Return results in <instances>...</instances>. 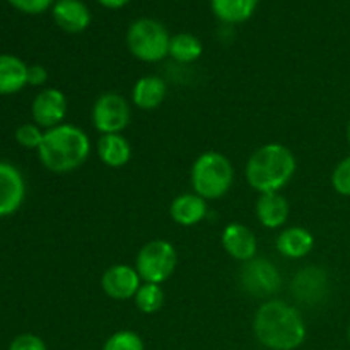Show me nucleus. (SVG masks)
I'll return each mask as SVG.
<instances>
[{
    "mask_svg": "<svg viewBox=\"0 0 350 350\" xmlns=\"http://www.w3.org/2000/svg\"><path fill=\"white\" fill-rule=\"evenodd\" d=\"M178 267V252L166 239H152L139 250L135 256V270L142 282L164 284Z\"/></svg>",
    "mask_w": 350,
    "mask_h": 350,
    "instance_id": "obj_6",
    "label": "nucleus"
},
{
    "mask_svg": "<svg viewBox=\"0 0 350 350\" xmlns=\"http://www.w3.org/2000/svg\"><path fill=\"white\" fill-rule=\"evenodd\" d=\"M239 284L250 296L270 297L280 291L282 277L275 263L262 256H255L250 262L243 263Z\"/></svg>",
    "mask_w": 350,
    "mask_h": 350,
    "instance_id": "obj_8",
    "label": "nucleus"
},
{
    "mask_svg": "<svg viewBox=\"0 0 350 350\" xmlns=\"http://www.w3.org/2000/svg\"><path fill=\"white\" fill-rule=\"evenodd\" d=\"M297 170V161L293 150L279 142H270L258 147L245 167V176L250 187L258 193L280 191Z\"/></svg>",
    "mask_w": 350,
    "mask_h": 350,
    "instance_id": "obj_3",
    "label": "nucleus"
},
{
    "mask_svg": "<svg viewBox=\"0 0 350 350\" xmlns=\"http://www.w3.org/2000/svg\"><path fill=\"white\" fill-rule=\"evenodd\" d=\"M167 94V85L159 75H142L137 79L132 88V103L142 111H152L164 103Z\"/></svg>",
    "mask_w": 350,
    "mask_h": 350,
    "instance_id": "obj_18",
    "label": "nucleus"
},
{
    "mask_svg": "<svg viewBox=\"0 0 350 350\" xmlns=\"http://www.w3.org/2000/svg\"><path fill=\"white\" fill-rule=\"evenodd\" d=\"M347 338H349V344H350V325H349V330H347Z\"/></svg>",
    "mask_w": 350,
    "mask_h": 350,
    "instance_id": "obj_32",
    "label": "nucleus"
},
{
    "mask_svg": "<svg viewBox=\"0 0 350 350\" xmlns=\"http://www.w3.org/2000/svg\"><path fill=\"white\" fill-rule=\"evenodd\" d=\"M221 243L222 248L231 258L243 263L255 258L256 252H258L256 234L241 222H231V224L226 226L221 236Z\"/></svg>",
    "mask_w": 350,
    "mask_h": 350,
    "instance_id": "obj_12",
    "label": "nucleus"
},
{
    "mask_svg": "<svg viewBox=\"0 0 350 350\" xmlns=\"http://www.w3.org/2000/svg\"><path fill=\"white\" fill-rule=\"evenodd\" d=\"M204 53V44L195 34L178 33L171 36L170 57L178 64H193Z\"/></svg>",
    "mask_w": 350,
    "mask_h": 350,
    "instance_id": "obj_22",
    "label": "nucleus"
},
{
    "mask_svg": "<svg viewBox=\"0 0 350 350\" xmlns=\"http://www.w3.org/2000/svg\"><path fill=\"white\" fill-rule=\"evenodd\" d=\"M140 286H142V279L139 272L135 267L126 265V263L108 267L101 275L103 293L113 301L133 299Z\"/></svg>",
    "mask_w": 350,
    "mask_h": 350,
    "instance_id": "obj_10",
    "label": "nucleus"
},
{
    "mask_svg": "<svg viewBox=\"0 0 350 350\" xmlns=\"http://www.w3.org/2000/svg\"><path fill=\"white\" fill-rule=\"evenodd\" d=\"M275 248L284 258L299 260L310 255L314 248V236L303 226L282 229L275 239Z\"/></svg>",
    "mask_w": 350,
    "mask_h": 350,
    "instance_id": "obj_15",
    "label": "nucleus"
},
{
    "mask_svg": "<svg viewBox=\"0 0 350 350\" xmlns=\"http://www.w3.org/2000/svg\"><path fill=\"white\" fill-rule=\"evenodd\" d=\"M44 132L36 123H24L16 130V140L24 149H40Z\"/></svg>",
    "mask_w": 350,
    "mask_h": 350,
    "instance_id": "obj_25",
    "label": "nucleus"
},
{
    "mask_svg": "<svg viewBox=\"0 0 350 350\" xmlns=\"http://www.w3.org/2000/svg\"><path fill=\"white\" fill-rule=\"evenodd\" d=\"M98 2L101 3L103 7H106V9H122V7H125L130 0H98Z\"/></svg>",
    "mask_w": 350,
    "mask_h": 350,
    "instance_id": "obj_30",
    "label": "nucleus"
},
{
    "mask_svg": "<svg viewBox=\"0 0 350 350\" xmlns=\"http://www.w3.org/2000/svg\"><path fill=\"white\" fill-rule=\"evenodd\" d=\"M207 200L195 193V191L178 195L170 205L171 219L176 224L183 226V228H191V226L200 224L207 217Z\"/></svg>",
    "mask_w": 350,
    "mask_h": 350,
    "instance_id": "obj_16",
    "label": "nucleus"
},
{
    "mask_svg": "<svg viewBox=\"0 0 350 350\" xmlns=\"http://www.w3.org/2000/svg\"><path fill=\"white\" fill-rule=\"evenodd\" d=\"M164 299H166V294H164L163 287L159 284L150 282H142L133 297L137 310L144 314L157 313L164 306Z\"/></svg>",
    "mask_w": 350,
    "mask_h": 350,
    "instance_id": "obj_23",
    "label": "nucleus"
},
{
    "mask_svg": "<svg viewBox=\"0 0 350 350\" xmlns=\"http://www.w3.org/2000/svg\"><path fill=\"white\" fill-rule=\"evenodd\" d=\"M9 350H48L43 338L33 334H23L10 342Z\"/></svg>",
    "mask_w": 350,
    "mask_h": 350,
    "instance_id": "obj_27",
    "label": "nucleus"
},
{
    "mask_svg": "<svg viewBox=\"0 0 350 350\" xmlns=\"http://www.w3.org/2000/svg\"><path fill=\"white\" fill-rule=\"evenodd\" d=\"M234 183L231 159L217 150H207L193 161L190 170L191 190L205 200H219L229 193Z\"/></svg>",
    "mask_w": 350,
    "mask_h": 350,
    "instance_id": "obj_4",
    "label": "nucleus"
},
{
    "mask_svg": "<svg viewBox=\"0 0 350 350\" xmlns=\"http://www.w3.org/2000/svg\"><path fill=\"white\" fill-rule=\"evenodd\" d=\"M48 81V70L43 65H29L27 67V84L43 85Z\"/></svg>",
    "mask_w": 350,
    "mask_h": 350,
    "instance_id": "obj_29",
    "label": "nucleus"
},
{
    "mask_svg": "<svg viewBox=\"0 0 350 350\" xmlns=\"http://www.w3.org/2000/svg\"><path fill=\"white\" fill-rule=\"evenodd\" d=\"M171 36L166 27L156 19L142 17L130 24L126 31V46L140 62L156 64L170 55Z\"/></svg>",
    "mask_w": 350,
    "mask_h": 350,
    "instance_id": "obj_5",
    "label": "nucleus"
},
{
    "mask_svg": "<svg viewBox=\"0 0 350 350\" xmlns=\"http://www.w3.org/2000/svg\"><path fill=\"white\" fill-rule=\"evenodd\" d=\"M103 350H146V344L137 332L118 330L106 338Z\"/></svg>",
    "mask_w": 350,
    "mask_h": 350,
    "instance_id": "obj_24",
    "label": "nucleus"
},
{
    "mask_svg": "<svg viewBox=\"0 0 350 350\" xmlns=\"http://www.w3.org/2000/svg\"><path fill=\"white\" fill-rule=\"evenodd\" d=\"M68 101L67 96L57 88L43 89L40 94L34 98L33 106H31V115H33L34 123L41 129H55L62 125L67 116Z\"/></svg>",
    "mask_w": 350,
    "mask_h": 350,
    "instance_id": "obj_11",
    "label": "nucleus"
},
{
    "mask_svg": "<svg viewBox=\"0 0 350 350\" xmlns=\"http://www.w3.org/2000/svg\"><path fill=\"white\" fill-rule=\"evenodd\" d=\"M253 335L269 350H296L306 340V323L299 311L286 301L270 299L253 317Z\"/></svg>",
    "mask_w": 350,
    "mask_h": 350,
    "instance_id": "obj_1",
    "label": "nucleus"
},
{
    "mask_svg": "<svg viewBox=\"0 0 350 350\" xmlns=\"http://www.w3.org/2000/svg\"><path fill=\"white\" fill-rule=\"evenodd\" d=\"M26 195L23 174L9 163H0V217L14 214Z\"/></svg>",
    "mask_w": 350,
    "mask_h": 350,
    "instance_id": "obj_13",
    "label": "nucleus"
},
{
    "mask_svg": "<svg viewBox=\"0 0 350 350\" xmlns=\"http://www.w3.org/2000/svg\"><path fill=\"white\" fill-rule=\"evenodd\" d=\"M328 289H330V279L327 270L318 265H308L301 269L291 282L294 299L306 306H317L323 303L328 296Z\"/></svg>",
    "mask_w": 350,
    "mask_h": 350,
    "instance_id": "obj_9",
    "label": "nucleus"
},
{
    "mask_svg": "<svg viewBox=\"0 0 350 350\" xmlns=\"http://www.w3.org/2000/svg\"><path fill=\"white\" fill-rule=\"evenodd\" d=\"M53 21L65 33H82L91 24V12L81 0H58L53 3Z\"/></svg>",
    "mask_w": 350,
    "mask_h": 350,
    "instance_id": "obj_17",
    "label": "nucleus"
},
{
    "mask_svg": "<svg viewBox=\"0 0 350 350\" xmlns=\"http://www.w3.org/2000/svg\"><path fill=\"white\" fill-rule=\"evenodd\" d=\"M332 187L342 197H350V156L344 157L332 173Z\"/></svg>",
    "mask_w": 350,
    "mask_h": 350,
    "instance_id": "obj_26",
    "label": "nucleus"
},
{
    "mask_svg": "<svg viewBox=\"0 0 350 350\" xmlns=\"http://www.w3.org/2000/svg\"><path fill=\"white\" fill-rule=\"evenodd\" d=\"M7 2L24 14H41L53 5V0H7Z\"/></svg>",
    "mask_w": 350,
    "mask_h": 350,
    "instance_id": "obj_28",
    "label": "nucleus"
},
{
    "mask_svg": "<svg viewBox=\"0 0 350 350\" xmlns=\"http://www.w3.org/2000/svg\"><path fill=\"white\" fill-rule=\"evenodd\" d=\"M214 16L226 24H241L252 19L258 0H211Z\"/></svg>",
    "mask_w": 350,
    "mask_h": 350,
    "instance_id": "obj_21",
    "label": "nucleus"
},
{
    "mask_svg": "<svg viewBox=\"0 0 350 350\" xmlns=\"http://www.w3.org/2000/svg\"><path fill=\"white\" fill-rule=\"evenodd\" d=\"M347 140H349V144H350V122H349V125H347Z\"/></svg>",
    "mask_w": 350,
    "mask_h": 350,
    "instance_id": "obj_31",
    "label": "nucleus"
},
{
    "mask_svg": "<svg viewBox=\"0 0 350 350\" xmlns=\"http://www.w3.org/2000/svg\"><path fill=\"white\" fill-rule=\"evenodd\" d=\"M27 84V65L14 55H0V94H14Z\"/></svg>",
    "mask_w": 350,
    "mask_h": 350,
    "instance_id": "obj_20",
    "label": "nucleus"
},
{
    "mask_svg": "<svg viewBox=\"0 0 350 350\" xmlns=\"http://www.w3.org/2000/svg\"><path fill=\"white\" fill-rule=\"evenodd\" d=\"M96 152L99 161L113 170L126 166L132 159V146L122 133H106L99 137Z\"/></svg>",
    "mask_w": 350,
    "mask_h": 350,
    "instance_id": "obj_19",
    "label": "nucleus"
},
{
    "mask_svg": "<svg viewBox=\"0 0 350 350\" xmlns=\"http://www.w3.org/2000/svg\"><path fill=\"white\" fill-rule=\"evenodd\" d=\"M258 222L267 229H280L289 219V202L280 191L258 193L255 204Z\"/></svg>",
    "mask_w": 350,
    "mask_h": 350,
    "instance_id": "obj_14",
    "label": "nucleus"
},
{
    "mask_svg": "<svg viewBox=\"0 0 350 350\" xmlns=\"http://www.w3.org/2000/svg\"><path fill=\"white\" fill-rule=\"evenodd\" d=\"M91 154V139L77 125L62 123L44 132L38 149L41 164L51 173H72L88 161Z\"/></svg>",
    "mask_w": 350,
    "mask_h": 350,
    "instance_id": "obj_2",
    "label": "nucleus"
},
{
    "mask_svg": "<svg viewBox=\"0 0 350 350\" xmlns=\"http://www.w3.org/2000/svg\"><path fill=\"white\" fill-rule=\"evenodd\" d=\"M91 120L101 135L122 133L132 120V108L118 92H103L92 105Z\"/></svg>",
    "mask_w": 350,
    "mask_h": 350,
    "instance_id": "obj_7",
    "label": "nucleus"
}]
</instances>
